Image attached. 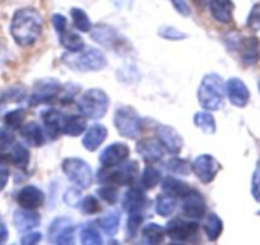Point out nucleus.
I'll return each instance as SVG.
<instances>
[{"instance_id":"f257e3e1","label":"nucleus","mask_w":260,"mask_h":245,"mask_svg":"<svg viewBox=\"0 0 260 245\" xmlns=\"http://www.w3.org/2000/svg\"><path fill=\"white\" fill-rule=\"evenodd\" d=\"M44 28L41 14L35 8H22L14 13L11 23V35L17 45L29 47L40 39Z\"/></svg>"},{"instance_id":"f03ea898","label":"nucleus","mask_w":260,"mask_h":245,"mask_svg":"<svg viewBox=\"0 0 260 245\" xmlns=\"http://www.w3.org/2000/svg\"><path fill=\"white\" fill-rule=\"evenodd\" d=\"M226 84L219 74L208 73L203 77L198 88V101L203 109L217 111L224 105Z\"/></svg>"},{"instance_id":"7ed1b4c3","label":"nucleus","mask_w":260,"mask_h":245,"mask_svg":"<svg viewBox=\"0 0 260 245\" xmlns=\"http://www.w3.org/2000/svg\"><path fill=\"white\" fill-rule=\"evenodd\" d=\"M139 176L138 162L125 161L117 166L105 167L102 166L97 172V181L100 184H114L117 187L133 186Z\"/></svg>"},{"instance_id":"20e7f679","label":"nucleus","mask_w":260,"mask_h":245,"mask_svg":"<svg viewBox=\"0 0 260 245\" xmlns=\"http://www.w3.org/2000/svg\"><path fill=\"white\" fill-rule=\"evenodd\" d=\"M72 55H65V64L72 69L78 72H97L102 71L107 66V59L102 51L96 47H87L78 52H71Z\"/></svg>"},{"instance_id":"39448f33","label":"nucleus","mask_w":260,"mask_h":245,"mask_svg":"<svg viewBox=\"0 0 260 245\" xmlns=\"http://www.w3.org/2000/svg\"><path fill=\"white\" fill-rule=\"evenodd\" d=\"M110 106V99L101 88L87 89L78 101V110L84 117L99 120L106 115Z\"/></svg>"},{"instance_id":"423d86ee","label":"nucleus","mask_w":260,"mask_h":245,"mask_svg":"<svg viewBox=\"0 0 260 245\" xmlns=\"http://www.w3.org/2000/svg\"><path fill=\"white\" fill-rule=\"evenodd\" d=\"M91 37L93 41L117 54H129V40L125 39L115 27L106 23H99L92 27Z\"/></svg>"},{"instance_id":"0eeeda50","label":"nucleus","mask_w":260,"mask_h":245,"mask_svg":"<svg viewBox=\"0 0 260 245\" xmlns=\"http://www.w3.org/2000/svg\"><path fill=\"white\" fill-rule=\"evenodd\" d=\"M114 124L120 136L127 139L138 138L142 132V117L134 107L127 105H122L115 110Z\"/></svg>"},{"instance_id":"6e6552de","label":"nucleus","mask_w":260,"mask_h":245,"mask_svg":"<svg viewBox=\"0 0 260 245\" xmlns=\"http://www.w3.org/2000/svg\"><path fill=\"white\" fill-rule=\"evenodd\" d=\"M61 169L65 176L68 177L78 188L87 189L93 182L92 169L83 159L79 157H68L61 164Z\"/></svg>"},{"instance_id":"1a4fd4ad","label":"nucleus","mask_w":260,"mask_h":245,"mask_svg":"<svg viewBox=\"0 0 260 245\" xmlns=\"http://www.w3.org/2000/svg\"><path fill=\"white\" fill-rule=\"evenodd\" d=\"M61 84L57 79L44 78L40 79L35 83L32 88V94L29 96V105L31 106H39L42 104L54 102L59 97L61 91Z\"/></svg>"},{"instance_id":"9d476101","label":"nucleus","mask_w":260,"mask_h":245,"mask_svg":"<svg viewBox=\"0 0 260 245\" xmlns=\"http://www.w3.org/2000/svg\"><path fill=\"white\" fill-rule=\"evenodd\" d=\"M49 240L56 245H69L74 242V224L69 217H56L47 229Z\"/></svg>"},{"instance_id":"9b49d317","label":"nucleus","mask_w":260,"mask_h":245,"mask_svg":"<svg viewBox=\"0 0 260 245\" xmlns=\"http://www.w3.org/2000/svg\"><path fill=\"white\" fill-rule=\"evenodd\" d=\"M166 235L175 242L192 241L199 232V225L195 221H186L176 217L169 221L166 226Z\"/></svg>"},{"instance_id":"f8f14e48","label":"nucleus","mask_w":260,"mask_h":245,"mask_svg":"<svg viewBox=\"0 0 260 245\" xmlns=\"http://www.w3.org/2000/svg\"><path fill=\"white\" fill-rule=\"evenodd\" d=\"M191 170L195 176L198 177L202 182L209 184L216 179L217 174L221 170V165L213 156L203 154L191 162Z\"/></svg>"},{"instance_id":"ddd939ff","label":"nucleus","mask_w":260,"mask_h":245,"mask_svg":"<svg viewBox=\"0 0 260 245\" xmlns=\"http://www.w3.org/2000/svg\"><path fill=\"white\" fill-rule=\"evenodd\" d=\"M181 199V212L184 216L191 220H199L206 216L207 202L198 191L190 189Z\"/></svg>"},{"instance_id":"4468645a","label":"nucleus","mask_w":260,"mask_h":245,"mask_svg":"<svg viewBox=\"0 0 260 245\" xmlns=\"http://www.w3.org/2000/svg\"><path fill=\"white\" fill-rule=\"evenodd\" d=\"M235 50L239 51L242 66L246 68L256 66L260 60V39L255 36L242 37L239 40Z\"/></svg>"},{"instance_id":"2eb2a0df","label":"nucleus","mask_w":260,"mask_h":245,"mask_svg":"<svg viewBox=\"0 0 260 245\" xmlns=\"http://www.w3.org/2000/svg\"><path fill=\"white\" fill-rule=\"evenodd\" d=\"M156 136L157 139L164 146L165 151L171 155H179L181 152L184 141H182V137L180 136L179 132L175 128L170 126H165V124H158L156 128Z\"/></svg>"},{"instance_id":"dca6fc26","label":"nucleus","mask_w":260,"mask_h":245,"mask_svg":"<svg viewBox=\"0 0 260 245\" xmlns=\"http://www.w3.org/2000/svg\"><path fill=\"white\" fill-rule=\"evenodd\" d=\"M130 156V148L127 144L122 142H115V143L107 146L104 151L100 154L99 161L102 166L112 167L122 164L126 161Z\"/></svg>"},{"instance_id":"f3484780","label":"nucleus","mask_w":260,"mask_h":245,"mask_svg":"<svg viewBox=\"0 0 260 245\" xmlns=\"http://www.w3.org/2000/svg\"><path fill=\"white\" fill-rule=\"evenodd\" d=\"M137 152L148 164L159 162L165 156V148L157 138H143L137 143Z\"/></svg>"},{"instance_id":"a211bd4d","label":"nucleus","mask_w":260,"mask_h":245,"mask_svg":"<svg viewBox=\"0 0 260 245\" xmlns=\"http://www.w3.org/2000/svg\"><path fill=\"white\" fill-rule=\"evenodd\" d=\"M226 95L230 102L236 107H245L250 100V91L240 78H230L226 83Z\"/></svg>"},{"instance_id":"6ab92c4d","label":"nucleus","mask_w":260,"mask_h":245,"mask_svg":"<svg viewBox=\"0 0 260 245\" xmlns=\"http://www.w3.org/2000/svg\"><path fill=\"white\" fill-rule=\"evenodd\" d=\"M17 203L21 208L37 209L44 206L45 193L35 186H26L17 194Z\"/></svg>"},{"instance_id":"aec40b11","label":"nucleus","mask_w":260,"mask_h":245,"mask_svg":"<svg viewBox=\"0 0 260 245\" xmlns=\"http://www.w3.org/2000/svg\"><path fill=\"white\" fill-rule=\"evenodd\" d=\"M87 129L86 117L83 115L62 114L61 122H60V131L62 134L69 137H79Z\"/></svg>"},{"instance_id":"412c9836","label":"nucleus","mask_w":260,"mask_h":245,"mask_svg":"<svg viewBox=\"0 0 260 245\" xmlns=\"http://www.w3.org/2000/svg\"><path fill=\"white\" fill-rule=\"evenodd\" d=\"M209 11H211V16L218 23L229 24L234 19L235 4L232 0H211Z\"/></svg>"},{"instance_id":"4be33fe9","label":"nucleus","mask_w":260,"mask_h":245,"mask_svg":"<svg viewBox=\"0 0 260 245\" xmlns=\"http://www.w3.org/2000/svg\"><path fill=\"white\" fill-rule=\"evenodd\" d=\"M13 221L18 231L28 232L39 226L41 217L37 212H35V209L21 208L14 212Z\"/></svg>"},{"instance_id":"5701e85b","label":"nucleus","mask_w":260,"mask_h":245,"mask_svg":"<svg viewBox=\"0 0 260 245\" xmlns=\"http://www.w3.org/2000/svg\"><path fill=\"white\" fill-rule=\"evenodd\" d=\"M147 204V196L141 187H132L127 189L122 199V207L127 212H142Z\"/></svg>"},{"instance_id":"b1692460","label":"nucleus","mask_w":260,"mask_h":245,"mask_svg":"<svg viewBox=\"0 0 260 245\" xmlns=\"http://www.w3.org/2000/svg\"><path fill=\"white\" fill-rule=\"evenodd\" d=\"M107 138V129L102 124H94V126L89 127L86 131L83 139H82V144L84 148L89 152H94L101 147L105 139Z\"/></svg>"},{"instance_id":"393cba45","label":"nucleus","mask_w":260,"mask_h":245,"mask_svg":"<svg viewBox=\"0 0 260 245\" xmlns=\"http://www.w3.org/2000/svg\"><path fill=\"white\" fill-rule=\"evenodd\" d=\"M21 136L28 146L36 147V148L42 147L46 142V132H44V129L35 121L22 126Z\"/></svg>"},{"instance_id":"a878e982","label":"nucleus","mask_w":260,"mask_h":245,"mask_svg":"<svg viewBox=\"0 0 260 245\" xmlns=\"http://www.w3.org/2000/svg\"><path fill=\"white\" fill-rule=\"evenodd\" d=\"M61 112L55 109H47L41 112V119L44 121L45 132L46 136L50 139H56L59 134L61 133L60 131V122H61Z\"/></svg>"},{"instance_id":"bb28decb","label":"nucleus","mask_w":260,"mask_h":245,"mask_svg":"<svg viewBox=\"0 0 260 245\" xmlns=\"http://www.w3.org/2000/svg\"><path fill=\"white\" fill-rule=\"evenodd\" d=\"M161 188L164 191V193L170 194V196L175 197L176 199L182 198L191 189L186 182L180 179H176L174 176L165 177L161 182Z\"/></svg>"},{"instance_id":"cd10ccee","label":"nucleus","mask_w":260,"mask_h":245,"mask_svg":"<svg viewBox=\"0 0 260 245\" xmlns=\"http://www.w3.org/2000/svg\"><path fill=\"white\" fill-rule=\"evenodd\" d=\"M166 236V230L156 222L147 224L142 229V242L147 245H158L164 242Z\"/></svg>"},{"instance_id":"c85d7f7f","label":"nucleus","mask_w":260,"mask_h":245,"mask_svg":"<svg viewBox=\"0 0 260 245\" xmlns=\"http://www.w3.org/2000/svg\"><path fill=\"white\" fill-rule=\"evenodd\" d=\"M203 230L209 241L216 242L223 231V221L217 213H208L204 219Z\"/></svg>"},{"instance_id":"c756f323","label":"nucleus","mask_w":260,"mask_h":245,"mask_svg":"<svg viewBox=\"0 0 260 245\" xmlns=\"http://www.w3.org/2000/svg\"><path fill=\"white\" fill-rule=\"evenodd\" d=\"M61 46L69 52H78L84 49V41L77 32L72 31L71 28H67L61 34L57 35Z\"/></svg>"},{"instance_id":"7c9ffc66","label":"nucleus","mask_w":260,"mask_h":245,"mask_svg":"<svg viewBox=\"0 0 260 245\" xmlns=\"http://www.w3.org/2000/svg\"><path fill=\"white\" fill-rule=\"evenodd\" d=\"M29 159H31V157H29L28 149H27L23 144H13V147H12L11 149V154H9L8 156V160L14 165V166H17L21 170L27 169L29 164Z\"/></svg>"},{"instance_id":"2f4dec72","label":"nucleus","mask_w":260,"mask_h":245,"mask_svg":"<svg viewBox=\"0 0 260 245\" xmlns=\"http://www.w3.org/2000/svg\"><path fill=\"white\" fill-rule=\"evenodd\" d=\"M194 121L195 127L201 129L203 133L206 134H214L217 131V124L216 119H214L213 115L208 111H201L197 112L194 115Z\"/></svg>"},{"instance_id":"473e14b6","label":"nucleus","mask_w":260,"mask_h":245,"mask_svg":"<svg viewBox=\"0 0 260 245\" xmlns=\"http://www.w3.org/2000/svg\"><path fill=\"white\" fill-rule=\"evenodd\" d=\"M159 182H161V172L151 165L144 167L141 175V180H139V187L143 188L144 191H151V189L156 188Z\"/></svg>"},{"instance_id":"72a5a7b5","label":"nucleus","mask_w":260,"mask_h":245,"mask_svg":"<svg viewBox=\"0 0 260 245\" xmlns=\"http://www.w3.org/2000/svg\"><path fill=\"white\" fill-rule=\"evenodd\" d=\"M100 229L105 232V234L114 236L116 232L119 231L120 226V215L117 212H110L106 213L105 216H101L97 221Z\"/></svg>"},{"instance_id":"f704fd0d","label":"nucleus","mask_w":260,"mask_h":245,"mask_svg":"<svg viewBox=\"0 0 260 245\" xmlns=\"http://www.w3.org/2000/svg\"><path fill=\"white\" fill-rule=\"evenodd\" d=\"M177 207L176 198L170 194L162 193L156 198V211L159 216L169 217L175 212Z\"/></svg>"},{"instance_id":"c9c22d12","label":"nucleus","mask_w":260,"mask_h":245,"mask_svg":"<svg viewBox=\"0 0 260 245\" xmlns=\"http://www.w3.org/2000/svg\"><path fill=\"white\" fill-rule=\"evenodd\" d=\"M71 17H72V21H73L74 27H76L78 31L84 32H91L92 29V23H91V19H89L88 14L81 8H72L71 9Z\"/></svg>"},{"instance_id":"e433bc0d","label":"nucleus","mask_w":260,"mask_h":245,"mask_svg":"<svg viewBox=\"0 0 260 245\" xmlns=\"http://www.w3.org/2000/svg\"><path fill=\"white\" fill-rule=\"evenodd\" d=\"M81 242L83 245H101L102 237L93 224H86L81 227Z\"/></svg>"},{"instance_id":"4c0bfd02","label":"nucleus","mask_w":260,"mask_h":245,"mask_svg":"<svg viewBox=\"0 0 260 245\" xmlns=\"http://www.w3.org/2000/svg\"><path fill=\"white\" fill-rule=\"evenodd\" d=\"M165 167L169 172H172V174L176 175H186L190 174V170H191V164H190L187 160L180 159V157H172L169 161H166L165 164Z\"/></svg>"},{"instance_id":"58836bf2","label":"nucleus","mask_w":260,"mask_h":245,"mask_svg":"<svg viewBox=\"0 0 260 245\" xmlns=\"http://www.w3.org/2000/svg\"><path fill=\"white\" fill-rule=\"evenodd\" d=\"M24 120H26V110L24 109H16L8 111L4 115V122L12 131L21 129L23 126Z\"/></svg>"},{"instance_id":"ea45409f","label":"nucleus","mask_w":260,"mask_h":245,"mask_svg":"<svg viewBox=\"0 0 260 245\" xmlns=\"http://www.w3.org/2000/svg\"><path fill=\"white\" fill-rule=\"evenodd\" d=\"M142 222H143V213L142 212H130L126 221L127 240H133L138 235Z\"/></svg>"},{"instance_id":"a19ab883","label":"nucleus","mask_w":260,"mask_h":245,"mask_svg":"<svg viewBox=\"0 0 260 245\" xmlns=\"http://www.w3.org/2000/svg\"><path fill=\"white\" fill-rule=\"evenodd\" d=\"M96 193L102 201L109 204H116L119 201V189H117V186H114V184H102V187L97 189Z\"/></svg>"},{"instance_id":"79ce46f5","label":"nucleus","mask_w":260,"mask_h":245,"mask_svg":"<svg viewBox=\"0 0 260 245\" xmlns=\"http://www.w3.org/2000/svg\"><path fill=\"white\" fill-rule=\"evenodd\" d=\"M78 207L84 215H97L102 209L100 201L93 196H87L83 199H81Z\"/></svg>"},{"instance_id":"37998d69","label":"nucleus","mask_w":260,"mask_h":245,"mask_svg":"<svg viewBox=\"0 0 260 245\" xmlns=\"http://www.w3.org/2000/svg\"><path fill=\"white\" fill-rule=\"evenodd\" d=\"M158 36L169 41H182L187 39V34L180 31L176 27L172 26H162L158 28Z\"/></svg>"},{"instance_id":"c03bdc74","label":"nucleus","mask_w":260,"mask_h":245,"mask_svg":"<svg viewBox=\"0 0 260 245\" xmlns=\"http://www.w3.org/2000/svg\"><path fill=\"white\" fill-rule=\"evenodd\" d=\"M251 196L257 203H260V159L257 160L256 166L251 177Z\"/></svg>"},{"instance_id":"a18cd8bd","label":"nucleus","mask_w":260,"mask_h":245,"mask_svg":"<svg viewBox=\"0 0 260 245\" xmlns=\"http://www.w3.org/2000/svg\"><path fill=\"white\" fill-rule=\"evenodd\" d=\"M246 26L251 31H260V4H255L246 19Z\"/></svg>"},{"instance_id":"49530a36","label":"nucleus","mask_w":260,"mask_h":245,"mask_svg":"<svg viewBox=\"0 0 260 245\" xmlns=\"http://www.w3.org/2000/svg\"><path fill=\"white\" fill-rule=\"evenodd\" d=\"M14 134L12 129L9 128H0V151H6L11 148L14 143Z\"/></svg>"},{"instance_id":"de8ad7c7","label":"nucleus","mask_w":260,"mask_h":245,"mask_svg":"<svg viewBox=\"0 0 260 245\" xmlns=\"http://www.w3.org/2000/svg\"><path fill=\"white\" fill-rule=\"evenodd\" d=\"M51 22H52V26H54L55 31H56L57 35L61 34L62 31H65V29L68 28V19L65 18V17L60 13L52 14Z\"/></svg>"},{"instance_id":"09e8293b","label":"nucleus","mask_w":260,"mask_h":245,"mask_svg":"<svg viewBox=\"0 0 260 245\" xmlns=\"http://www.w3.org/2000/svg\"><path fill=\"white\" fill-rule=\"evenodd\" d=\"M64 202L68 204V206H78L79 202H81V192H79L78 189L74 188L68 189L64 194Z\"/></svg>"},{"instance_id":"8fccbe9b","label":"nucleus","mask_w":260,"mask_h":245,"mask_svg":"<svg viewBox=\"0 0 260 245\" xmlns=\"http://www.w3.org/2000/svg\"><path fill=\"white\" fill-rule=\"evenodd\" d=\"M175 11L182 17H189L191 14V9H190L189 4L186 3V0H170Z\"/></svg>"},{"instance_id":"3c124183","label":"nucleus","mask_w":260,"mask_h":245,"mask_svg":"<svg viewBox=\"0 0 260 245\" xmlns=\"http://www.w3.org/2000/svg\"><path fill=\"white\" fill-rule=\"evenodd\" d=\"M42 234L41 232H27L26 235H23V237L21 239V244L23 245H35L37 242L41 241Z\"/></svg>"},{"instance_id":"603ef678","label":"nucleus","mask_w":260,"mask_h":245,"mask_svg":"<svg viewBox=\"0 0 260 245\" xmlns=\"http://www.w3.org/2000/svg\"><path fill=\"white\" fill-rule=\"evenodd\" d=\"M112 3L120 11H127L133 6V0H112Z\"/></svg>"},{"instance_id":"864d4df0","label":"nucleus","mask_w":260,"mask_h":245,"mask_svg":"<svg viewBox=\"0 0 260 245\" xmlns=\"http://www.w3.org/2000/svg\"><path fill=\"white\" fill-rule=\"evenodd\" d=\"M9 180V171L6 169H0V192L7 187Z\"/></svg>"},{"instance_id":"5fc2aeb1","label":"nucleus","mask_w":260,"mask_h":245,"mask_svg":"<svg viewBox=\"0 0 260 245\" xmlns=\"http://www.w3.org/2000/svg\"><path fill=\"white\" fill-rule=\"evenodd\" d=\"M8 229H7V226L4 224H2L0 222V244H3V242L7 241V239H8Z\"/></svg>"},{"instance_id":"6e6d98bb","label":"nucleus","mask_w":260,"mask_h":245,"mask_svg":"<svg viewBox=\"0 0 260 245\" xmlns=\"http://www.w3.org/2000/svg\"><path fill=\"white\" fill-rule=\"evenodd\" d=\"M4 160H8V157H4L3 155L0 154V165L3 164V162H4Z\"/></svg>"},{"instance_id":"4d7b16f0","label":"nucleus","mask_w":260,"mask_h":245,"mask_svg":"<svg viewBox=\"0 0 260 245\" xmlns=\"http://www.w3.org/2000/svg\"><path fill=\"white\" fill-rule=\"evenodd\" d=\"M256 215H257V216H260V211H257Z\"/></svg>"},{"instance_id":"13d9d810","label":"nucleus","mask_w":260,"mask_h":245,"mask_svg":"<svg viewBox=\"0 0 260 245\" xmlns=\"http://www.w3.org/2000/svg\"><path fill=\"white\" fill-rule=\"evenodd\" d=\"M259 89H260V83H259Z\"/></svg>"},{"instance_id":"bf43d9fd","label":"nucleus","mask_w":260,"mask_h":245,"mask_svg":"<svg viewBox=\"0 0 260 245\" xmlns=\"http://www.w3.org/2000/svg\"><path fill=\"white\" fill-rule=\"evenodd\" d=\"M3 2H6V0H3Z\"/></svg>"}]
</instances>
